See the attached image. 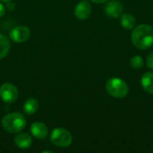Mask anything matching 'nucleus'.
<instances>
[{
  "instance_id": "nucleus-7",
  "label": "nucleus",
  "mask_w": 153,
  "mask_h": 153,
  "mask_svg": "<svg viewBox=\"0 0 153 153\" xmlns=\"http://www.w3.org/2000/svg\"><path fill=\"white\" fill-rule=\"evenodd\" d=\"M124 7L122 4L117 0H111L108 1L105 6L106 13L111 18H118L123 13Z\"/></svg>"
},
{
  "instance_id": "nucleus-19",
  "label": "nucleus",
  "mask_w": 153,
  "mask_h": 153,
  "mask_svg": "<svg viewBox=\"0 0 153 153\" xmlns=\"http://www.w3.org/2000/svg\"><path fill=\"white\" fill-rule=\"evenodd\" d=\"M1 1H3V2H9V1H11V0H1Z\"/></svg>"
},
{
  "instance_id": "nucleus-17",
  "label": "nucleus",
  "mask_w": 153,
  "mask_h": 153,
  "mask_svg": "<svg viewBox=\"0 0 153 153\" xmlns=\"http://www.w3.org/2000/svg\"><path fill=\"white\" fill-rule=\"evenodd\" d=\"M4 11H5V9H4V6L0 3V17H2L3 15H4Z\"/></svg>"
},
{
  "instance_id": "nucleus-11",
  "label": "nucleus",
  "mask_w": 153,
  "mask_h": 153,
  "mask_svg": "<svg viewBox=\"0 0 153 153\" xmlns=\"http://www.w3.org/2000/svg\"><path fill=\"white\" fill-rule=\"evenodd\" d=\"M141 84L144 91L153 94V73H144L141 79Z\"/></svg>"
},
{
  "instance_id": "nucleus-9",
  "label": "nucleus",
  "mask_w": 153,
  "mask_h": 153,
  "mask_svg": "<svg viewBox=\"0 0 153 153\" xmlns=\"http://www.w3.org/2000/svg\"><path fill=\"white\" fill-rule=\"evenodd\" d=\"M30 133L37 139H44L48 134V126L41 122H35L30 126Z\"/></svg>"
},
{
  "instance_id": "nucleus-6",
  "label": "nucleus",
  "mask_w": 153,
  "mask_h": 153,
  "mask_svg": "<svg viewBox=\"0 0 153 153\" xmlns=\"http://www.w3.org/2000/svg\"><path fill=\"white\" fill-rule=\"evenodd\" d=\"M30 31L29 28L25 26H17L13 28L10 32V38L17 43L25 42L30 39Z\"/></svg>"
},
{
  "instance_id": "nucleus-4",
  "label": "nucleus",
  "mask_w": 153,
  "mask_h": 153,
  "mask_svg": "<svg viewBox=\"0 0 153 153\" xmlns=\"http://www.w3.org/2000/svg\"><path fill=\"white\" fill-rule=\"evenodd\" d=\"M51 142L58 147L65 148L68 147L73 141L72 134L65 128H56L50 134Z\"/></svg>"
},
{
  "instance_id": "nucleus-16",
  "label": "nucleus",
  "mask_w": 153,
  "mask_h": 153,
  "mask_svg": "<svg viewBox=\"0 0 153 153\" xmlns=\"http://www.w3.org/2000/svg\"><path fill=\"white\" fill-rule=\"evenodd\" d=\"M147 66L153 70V52L147 56Z\"/></svg>"
},
{
  "instance_id": "nucleus-18",
  "label": "nucleus",
  "mask_w": 153,
  "mask_h": 153,
  "mask_svg": "<svg viewBox=\"0 0 153 153\" xmlns=\"http://www.w3.org/2000/svg\"><path fill=\"white\" fill-rule=\"evenodd\" d=\"M91 1L96 4H103V3H107L108 0H91Z\"/></svg>"
},
{
  "instance_id": "nucleus-8",
  "label": "nucleus",
  "mask_w": 153,
  "mask_h": 153,
  "mask_svg": "<svg viewBox=\"0 0 153 153\" xmlns=\"http://www.w3.org/2000/svg\"><path fill=\"white\" fill-rule=\"evenodd\" d=\"M91 13V5L86 0L81 1L75 6L74 14L80 20H86L88 17H90Z\"/></svg>"
},
{
  "instance_id": "nucleus-2",
  "label": "nucleus",
  "mask_w": 153,
  "mask_h": 153,
  "mask_svg": "<svg viewBox=\"0 0 153 153\" xmlns=\"http://www.w3.org/2000/svg\"><path fill=\"white\" fill-rule=\"evenodd\" d=\"M2 126L6 132L18 134L24 129L26 119L21 113H10L3 117Z\"/></svg>"
},
{
  "instance_id": "nucleus-13",
  "label": "nucleus",
  "mask_w": 153,
  "mask_h": 153,
  "mask_svg": "<svg viewBox=\"0 0 153 153\" xmlns=\"http://www.w3.org/2000/svg\"><path fill=\"white\" fill-rule=\"evenodd\" d=\"M39 108V102L36 99L30 98L23 104V110L28 115H32L37 112Z\"/></svg>"
},
{
  "instance_id": "nucleus-12",
  "label": "nucleus",
  "mask_w": 153,
  "mask_h": 153,
  "mask_svg": "<svg viewBox=\"0 0 153 153\" xmlns=\"http://www.w3.org/2000/svg\"><path fill=\"white\" fill-rule=\"evenodd\" d=\"M120 22L123 28L126 30H132L136 24L134 17L130 13H122V15L120 16Z\"/></svg>"
},
{
  "instance_id": "nucleus-15",
  "label": "nucleus",
  "mask_w": 153,
  "mask_h": 153,
  "mask_svg": "<svg viewBox=\"0 0 153 153\" xmlns=\"http://www.w3.org/2000/svg\"><path fill=\"white\" fill-rule=\"evenodd\" d=\"M130 65L134 69H140L143 66V59L140 56H134L130 60Z\"/></svg>"
},
{
  "instance_id": "nucleus-14",
  "label": "nucleus",
  "mask_w": 153,
  "mask_h": 153,
  "mask_svg": "<svg viewBox=\"0 0 153 153\" xmlns=\"http://www.w3.org/2000/svg\"><path fill=\"white\" fill-rule=\"evenodd\" d=\"M10 49V42L8 39L3 35L0 34V59L4 58L9 52Z\"/></svg>"
},
{
  "instance_id": "nucleus-10",
  "label": "nucleus",
  "mask_w": 153,
  "mask_h": 153,
  "mask_svg": "<svg viewBox=\"0 0 153 153\" xmlns=\"http://www.w3.org/2000/svg\"><path fill=\"white\" fill-rule=\"evenodd\" d=\"M14 144L20 148V149H28L30 147L32 143V139L31 137L25 133L19 134L15 138H14Z\"/></svg>"
},
{
  "instance_id": "nucleus-3",
  "label": "nucleus",
  "mask_w": 153,
  "mask_h": 153,
  "mask_svg": "<svg viewBox=\"0 0 153 153\" xmlns=\"http://www.w3.org/2000/svg\"><path fill=\"white\" fill-rule=\"evenodd\" d=\"M108 93L116 99H123L128 94V85L119 78H111L106 83Z\"/></svg>"
},
{
  "instance_id": "nucleus-1",
  "label": "nucleus",
  "mask_w": 153,
  "mask_h": 153,
  "mask_svg": "<svg viewBox=\"0 0 153 153\" xmlns=\"http://www.w3.org/2000/svg\"><path fill=\"white\" fill-rule=\"evenodd\" d=\"M131 39L135 48L147 49L153 44V28L147 24H141L134 28L132 32Z\"/></svg>"
},
{
  "instance_id": "nucleus-5",
  "label": "nucleus",
  "mask_w": 153,
  "mask_h": 153,
  "mask_svg": "<svg viewBox=\"0 0 153 153\" xmlns=\"http://www.w3.org/2000/svg\"><path fill=\"white\" fill-rule=\"evenodd\" d=\"M0 98L5 103L14 102L18 98L17 88L12 83H4L0 87Z\"/></svg>"
}]
</instances>
